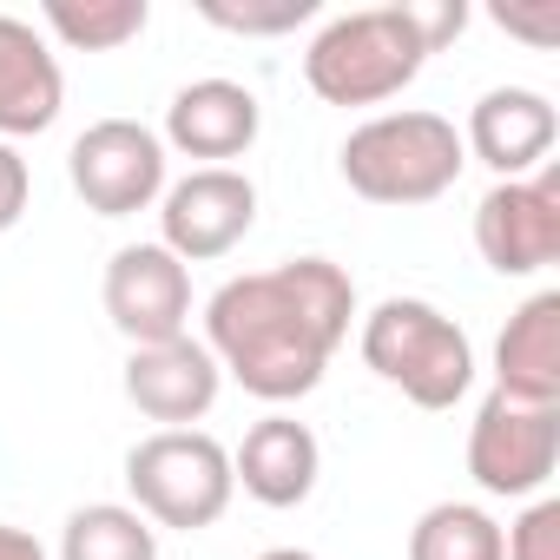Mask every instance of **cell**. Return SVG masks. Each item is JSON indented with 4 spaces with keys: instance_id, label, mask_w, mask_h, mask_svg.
I'll return each mask as SVG.
<instances>
[{
    "instance_id": "obj_15",
    "label": "cell",
    "mask_w": 560,
    "mask_h": 560,
    "mask_svg": "<svg viewBox=\"0 0 560 560\" xmlns=\"http://www.w3.org/2000/svg\"><path fill=\"white\" fill-rule=\"evenodd\" d=\"M67 106V73L47 34L21 14H0V139H40Z\"/></svg>"
},
{
    "instance_id": "obj_3",
    "label": "cell",
    "mask_w": 560,
    "mask_h": 560,
    "mask_svg": "<svg viewBox=\"0 0 560 560\" xmlns=\"http://www.w3.org/2000/svg\"><path fill=\"white\" fill-rule=\"evenodd\" d=\"M462 165H468V152H462L455 119L422 113V106L363 119L337 152L343 185L370 205H435L442 191H455Z\"/></svg>"
},
{
    "instance_id": "obj_8",
    "label": "cell",
    "mask_w": 560,
    "mask_h": 560,
    "mask_svg": "<svg viewBox=\"0 0 560 560\" xmlns=\"http://www.w3.org/2000/svg\"><path fill=\"white\" fill-rule=\"evenodd\" d=\"M475 250L494 277H534L560 257V165L494 178L475 205Z\"/></svg>"
},
{
    "instance_id": "obj_21",
    "label": "cell",
    "mask_w": 560,
    "mask_h": 560,
    "mask_svg": "<svg viewBox=\"0 0 560 560\" xmlns=\"http://www.w3.org/2000/svg\"><path fill=\"white\" fill-rule=\"evenodd\" d=\"M501 553L508 560H560V501L553 494H534L521 508V521L501 527Z\"/></svg>"
},
{
    "instance_id": "obj_14",
    "label": "cell",
    "mask_w": 560,
    "mask_h": 560,
    "mask_svg": "<svg viewBox=\"0 0 560 560\" xmlns=\"http://www.w3.org/2000/svg\"><path fill=\"white\" fill-rule=\"evenodd\" d=\"M317 475H324V448H317L311 422H298V416H264L231 448V481L257 508H304L317 494Z\"/></svg>"
},
{
    "instance_id": "obj_5",
    "label": "cell",
    "mask_w": 560,
    "mask_h": 560,
    "mask_svg": "<svg viewBox=\"0 0 560 560\" xmlns=\"http://www.w3.org/2000/svg\"><path fill=\"white\" fill-rule=\"evenodd\" d=\"M126 488L132 508L152 527L172 534H205L224 521L237 481H231V448L205 429H152L145 442L126 448Z\"/></svg>"
},
{
    "instance_id": "obj_25",
    "label": "cell",
    "mask_w": 560,
    "mask_h": 560,
    "mask_svg": "<svg viewBox=\"0 0 560 560\" xmlns=\"http://www.w3.org/2000/svg\"><path fill=\"white\" fill-rule=\"evenodd\" d=\"M257 560H317L311 547H270V553H257Z\"/></svg>"
},
{
    "instance_id": "obj_10",
    "label": "cell",
    "mask_w": 560,
    "mask_h": 560,
    "mask_svg": "<svg viewBox=\"0 0 560 560\" xmlns=\"http://www.w3.org/2000/svg\"><path fill=\"white\" fill-rule=\"evenodd\" d=\"M100 304L113 317V330L145 350V343H172L191 324V270L165 250V244H119L106 264Z\"/></svg>"
},
{
    "instance_id": "obj_2",
    "label": "cell",
    "mask_w": 560,
    "mask_h": 560,
    "mask_svg": "<svg viewBox=\"0 0 560 560\" xmlns=\"http://www.w3.org/2000/svg\"><path fill=\"white\" fill-rule=\"evenodd\" d=\"M468 27L462 0L435 8H357L324 21V34L304 54V80L324 106H383L416 86L429 54H442Z\"/></svg>"
},
{
    "instance_id": "obj_13",
    "label": "cell",
    "mask_w": 560,
    "mask_h": 560,
    "mask_svg": "<svg viewBox=\"0 0 560 560\" xmlns=\"http://www.w3.org/2000/svg\"><path fill=\"white\" fill-rule=\"evenodd\" d=\"M257 132H264V106H257L250 86H237V80H191V86L172 93L159 139L172 152H185V159L231 165V159H244L257 145Z\"/></svg>"
},
{
    "instance_id": "obj_22",
    "label": "cell",
    "mask_w": 560,
    "mask_h": 560,
    "mask_svg": "<svg viewBox=\"0 0 560 560\" xmlns=\"http://www.w3.org/2000/svg\"><path fill=\"white\" fill-rule=\"evenodd\" d=\"M27 191H34V178H27V159H21V145H8V139H0V237H8V231L27 218Z\"/></svg>"
},
{
    "instance_id": "obj_20",
    "label": "cell",
    "mask_w": 560,
    "mask_h": 560,
    "mask_svg": "<svg viewBox=\"0 0 560 560\" xmlns=\"http://www.w3.org/2000/svg\"><path fill=\"white\" fill-rule=\"evenodd\" d=\"M198 14L224 34L270 40V34H298L304 21H317V0H198Z\"/></svg>"
},
{
    "instance_id": "obj_24",
    "label": "cell",
    "mask_w": 560,
    "mask_h": 560,
    "mask_svg": "<svg viewBox=\"0 0 560 560\" xmlns=\"http://www.w3.org/2000/svg\"><path fill=\"white\" fill-rule=\"evenodd\" d=\"M0 560H47V547L27 534V527H14V521H0Z\"/></svg>"
},
{
    "instance_id": "obj_12",
    "label": "cell",
    "mask_w": 560,
    "mask_h": 560,
    "mask_svg": "<svg viewBox=\"0 0 560 560\" xmlns=\"http://www.w3.org/2000/svg\"><path fill=\"white\" fill-rule=\"evenodd\" d=\"M560 139V113L547 93L534 86H488L475 106H468V126H462V152L481 159L494 178H527L547 165Z\"/></svg>"
},
{
    "instance_id": "obj_9",
    "label": "cell",
    "mask_w": 560,
    "mask_h": 560,
    "mask_svg": "<svg viewBox=\"0 0 560 560\" xmlns=\"http://www.w3.org/2000/svg\"><path fill=\"white\" fill-rule=\"evenodd\" d=\"M257 224V185L237 165H198L159 198V244L178 264H211L231 257Z\"/></svg>"
},
{
    "instance_id": "obj_17",
    "label": "cell",
    "mask_w": 560,
    "mask_h": 560,
    "mask_svg": "<svg viewBox=\"0 0 560 560\" xmlns=\"http://www.w3.org/2000/svg\"><path fill=\"white\" fill-rule=\"evenodd\" d=\"M60 560H159V527L126 501H86L60 527Z\"/></svg>"
},
{
    "instance_id": "obj_19",
    "label": "cell",
    "mask_w": 560,
    "mask_h": 560,
    "mask_svg": "<svg viewBox=\"0 0 560 560\" xmlns=\"http://www.w3.org/2000/svg\"><path fill=\"white\" fill-rule=\"evenodd\" d=\"M409 560H508L501 521L475 501H435L409 527Z\"/></svg>"
},
{
    "instance_id": "obj_1",
    "label": "cell",
    "mask_w": 560,
    "mask_h": 560,
    "mask_svg": "<svg viewBox=\"0 0 560 560\" xmlns=\"http://www.w3.org/2000/svg\"><path fill=\"white\" fill-rule=\"evenodd\" d=\"M350 317H357V284L343 264L284 257L270 270H244L231 284H218L205 304L198 343L218 357V370L244 396L284 409L324 383L337 343L350 337Z\"/></svg>"
},
{
    "instance_id": "obj_16",
    "label": "cell",
    "mask_w": 560,
    "mask_h": 560,
    "mask_svg": "<svg viewBox=\"0 0 560 560\" xmlns=\"http://www.w3.org/2000/svg\"><path fill=\"white\" fill-rule=\"evenodd\" d=\"M494 389L521 402H560V291H534L494 337Z\"/></svg>"
},
{
    "instance_id": "obj_18",
    "label": "cell",
    "mask_w": 560,
    "mask_h": 560,
    "mask_svg": "<svg viewBox=\"0 0 560 560\" xmlns=\"http://www.w3.org/2000/svg\"><path fill=\"white\" fill-rule=\"evenodd\" d=\"M40 21L73 54H119L152 27V0H47Z\"/></svg>"
},
{
    "instance_id": "obj_4",
    "label": "cell",
    "mask_w": 560,
    "mask_h": 560,
    "mask_svg": "<svg viewBox=\"0 0 560 560\" xmlns=\"http://www.w3.org/2000/svg\"><path fill=\"white\" fill-rule=\"evenodd\" d=\"M363 363L402 389L416 409H455L468 389H475V343L468 330L435 311L429 298H383L370 317H363V337H357Z\"/></svg>"
},
{
    "instance_id": "obj_6",
    "label": "cell",
    "mask_w": 560,
    "mask_h": 560,
    "mask_svg": "<svg viewBox=\"0 0 560 560\" xmlns=\"http://www.w3.org/2000/svg\"><path fill=\"white\" fill-rule=\"evenodd\" d=\"M560 468V402H521L488 389L468 422V475L494 501H527Z\"/></svg>"
},
{
    "instance_id": "obj_7",
    "label": "cell",
    "mask_w": 560,
    "mask_h": 560,
    "mask_svg": "<svg viewBox=\"0 0 560 560\" xmlns=\"http://www.w3.org/2000/svg\"><path fill=\"white\" fill-rule=\"evenodd\" d=\"M67 178L93 218H132L165 198V139L139 119H100L73 139Z\"/></svg>"
},
{
    "instance_id": "obj_23",
    "label": "cell",
    "mask_w": 560,
    "mask_h": 560,
    "mask_svg": "<svg viewBox=\"0 0 560 560\" xmlns=\"http://www.w3.org/2000/svg\"><path fill=\"white\" fill-rule=\"evenodd\" d=\"M494 21H501L508 34H521V40L547 47V40H560V0H547L540 14H521V8H494Z\"/></svg>"
},
{
    "instance_id": "obj_11",
    "label": "cell",
    "mask_w": 560,
    "mask_h": 560,
    "mask_svg": "<svg viewBox=\"0 0 560 560\" xmlns=\"http://www.w3.org/2000/svg\"><path fill=\"white\" fill-rule=\"evenodd\" d=\"M218 389H224V370H218V357L191 330L172 337V343H145V350L126 357V402L145 422H159V429L205 422L211 402H218Z\"/></svg>"
}]
</instances>
